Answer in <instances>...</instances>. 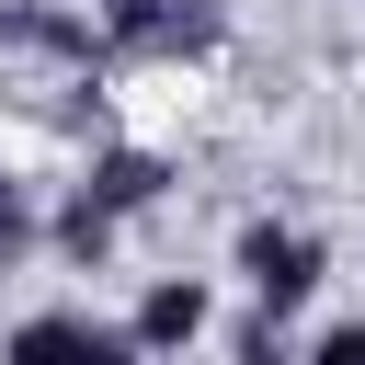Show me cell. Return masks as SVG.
<instances>
[{
  "mask_svg": "<svg viewBox=\"0 0 365 365\" xmlns=\"http://www.w3.org/2000/svg\"><path fill=\"white\" fill-rule=\"evenodd\" d=\"M319 365H365V331H331V354Z\"/></svg>",
  "mask_w": 365,
  "mask_h": 365,
  "instance_id": "cell-1",
  "label": "cell"
}]
</instances>
